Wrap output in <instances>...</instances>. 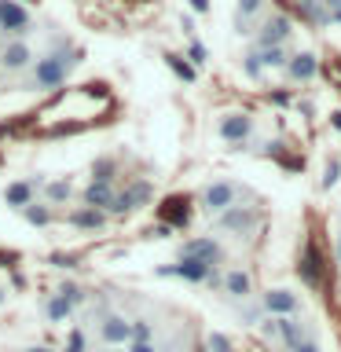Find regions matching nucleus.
I'll return each instance as SVG.
<instances>
[{
  "instance_id": "nucleus-1",
  "label": "nucleus",
  "mask_w": 341,
  "mask_h": 352,
  "mask_svg": "<svg viewBox=\"0 0 341 352\" xmlns=\"http://www.w3.org/2000/svg\"><path fill=\"white\" fill-rule=\"evenodd\" d=\"M74 59H66V55H44V59H37V70H33V88H55L66 81V74H70Z\"/></svg>"
},
{
  "instance_id": "nucleus-2",
  "label": "nucleus",
  "mask_w": 341,
  "mask_h": 352,
  "mask_svg": "<svg viewBox=\"0 0 341 352\" xmlns=\"http://www.w3.org/2000/svg\"><path fill=\"white\" fill-rule=\"evenodd\" d=\"M261 224V213H253L246 206H231L220 213V231H235V235H250Z\"/></svg>"
},
{
  "instance_id": "nucleus-3",
  "label": "nucleus",
  "mask_w": 341,
  "mask_h": 352,
  "mask_svg": "<svg viewBox=\"0 0 341 352\" xmlns=\"http://www.w3.org/2000/svg\"><path fill=\"white\" fill-rule=\"evenodd\" d=\"M235 198H239V187L228 184V180H217V184H209L202 191V202H206L209 213H224V209L235 206Z\"/></svg>"
},
{
  "instance_id": "nucleus-4",
  "label": "nucleus",
  "mask_w": 341,
  "mask_h": 352,
  "mask_svg": "<svg viewBox=\"0 0 341 352\" xmlns=\"http://www.w3.org/2000/svg\"><path fill=\"white\" fill-rule=\"evenodd\" d=\"M180 257H191V261H202L209 268H217L220 257H224V250H220L217 239H191V242H184Z\"/></svg>"
},
{
  "instance_id": "nucleus-5",
  "label": "nucleus",
  "mask_w": 341,
  "mask_h": 352,
  "mask_svg": "<svg viewBox=\"0 0 341 352\" xmlns=\"http://www.w3.org/2000/svg\"><path fill=\"white\" fill-rule=\"evenodd\" d=\"M264 334L275 338V341H283L286 349H294L297 341H301V323H297L294 316H275V319L264 323Z\"/></svg>"
},
{
  "instance_id": "nucleus-6",
  "label": "nucleus",
  "mask_w": 341,
  "mask_h": 352,
  "mask_svg": "<svg viewBox=\"0 0 341 352\" xmlns=\"http://www.w3.org/2000/svg\"><path fill=\"white\" fill-rule=\"evenodd\" d=\"M147 198H151V184H132L129 191H121V195H114L110 198V213H132V209H140V206H147Z\"/></svg>"
},
{
  "instance_id": "nucleus-7",
  "label": "nucleus",
  "mask_w": 341,
  "mask_h": 352,
  "mask_svg": "<svg viewBox=\"0 0 341 352\" xmlns=\"http://www.w3.org/2000/svg\"><path fill=\"white\" fill-rule=\"evenodd\" d=\"M77 301H81V290H77V286H59V294H52V301L44 312H48L52 323H63V319H70Z\"/></svg>"
},
{
  "instance_id": "nucleus-8",
  "label": "nucleus",
  "mask_w": 341,
  "mask_h": 352,
  "mask_svg": "<svg viewBox=\"0 0 341 352\" xmlns=\"http://www.w3.org/2000/svg\"><path fill=\"white\" fill-rule=\"evenodd\" d=\"M99 341H103V345H110V349L129 345V341H132L129 319H125V316H107L103 323H99Z\"/></svg>"
},
{
  "instance_id": "nucleus-9",
  "label": "nucleus",
  "mask_w": 341,
  "mask_h": 352,
  "mask_svg": "<svg viewBox=\"0 0 341 352\" xmlns=\"http://www.w3.org/2000/svg\"><path fill=\"white\" fill-rule=\"evenodd\" d=\"M261 305L268 316H297L301 312V301H297V294H290V290H268Z\"/></svg>"
},
{
  "instance_id": "nucleus-10",
  "label": "nucleus",
  "mask_w": 341,
  "mask_h": 352,
  "mask_svg": "<svg viewBox=\"0 0 341 352\" xmlns=\"http://www.w3.org/2000/svg\"><path fill=\"white\" fill-rule=\"evenodd\" d=\"M0 26H4L8 33H26L30 30L26 8L15 4V0H0Z\"/></svg>"
},
{
  "instance_id": "nucleus-11",
  "label": "nucleus",
  "mask_w": 341,
  "mask_h": 352,
  "mask_svg": "<svg viewBox=\"0 0 341 352\" xmlns=\"http://www.w3.org/2000/svg\"><path fill=\"white\" fill-rule=\"evenodd\" d=\"M162 217L169 220L165 228H187L191 224V202H187V195L180 198V195H173V198H165V206H162Z\"/></svg>"
},
{
  "instance_id": "nucleus-12",
  "label": "nucleus",
  "mask_w": 341,
  "mask_h": 352,
  "mask_svg": "<svg viewBox=\"0 0 341 352\" xmlns=\"http://www.w3.org/2000/svg\"><path fill=\"white\" fill-rule=\"evenodd\" d=\"M286 37H290V19H286V15H272L261 26V37L257 41H261V48H279Z\"/></svg>"
},
{
  "instance_id": "nucleus-13",
  "label": "nucleus",
  "mask_w": 341,
  "mask_h": 352,
  "mask_svg": "<svg viewBox=\"0 0 341 352\" xmlns=\"http://www.w3.org/2000/svg\"><path fill=\"white\" fill-rule=\"evenodd\" d=\"M162 275H180V279L187 283H206L209 275H213V268L202 261H191V257H180V264H173V268H162Z\"/></svg>"
},
{
  "instance_id": "nucleus-14",
  "label": "nucleus",
  "mask_w": 341,
  "mask_h": 352,
  "mask_svg": "<svg viewBox=\"0 0 341 352\" xmlns=\"http://www.w3.org/2000/svg\"><path fill=\"white\" fill-rule=\"evenodd\" d=\"M253 132V118L250 114H228L224 121H220V136H224L228 143H242Z\"/></svg>"
},
{
  "instance_id": "nucleus-15",
  "label": "nucleus",
  "mask_w": 341,
  "mask_h": 352,
  "mask_svg": "<svg viewBox=\"0 0 341 352\" xmlns=\"http://www.w3.org/2000/svg\"><path fill=\"white\" fill-rule=\"evenodd\" d=\"M286 74H290V81H312V77L319 74V59L312 52H301V55H294V59L286 63Z\"/></svg>"
},
{
  "instance_id": "nucleus-16",
  "label": "nucleus",
  "mask_w": 341,
  "mask_h": 352,
  "mask_svg": "<svg viewBox=\"0 0 341 352\" xmlns=\"http://www.w3.org/2000/svg\"><path fill=\"white\" fill-rule=\"evenodd\" d=\"M33 191H37V184H33V180H15V184L4 187V202L11 209H26L33 202Z\"/></svg>"
},
{
  "instance_id": "nucleus-17",
  "label": "nucleus",
  "mask_w": 341,
  "mask_h": 352,
  "mask_svg": "<svg viewBox=\"0 0 341 352\" xmlns=\"http://www.w3.org/2000/svg\"><path fill=\"white\" fill-rule=\"evenodd\" d=\"M224 294L228 297H246L253 294V279H250V272H242V268H231L228 275H224Z\"/></svg>"
},
{
  "instance_id": "nucleus-18",
  "label": "nucleus",
  "mask_w": 341,
  "mask_h": 352,
  "mask_svg": "<svg viewBox=\"0 0 341 352\" xmlns=\"http://www.w3.org/2000/svg\"><path fill=\"white\" fill-rule=\"evenodd\" d=\"M33 59V52H30V44H22V41H11L4 55H0V63H4V70H22V66H30Z\"/></svg>"
},
{
  "instance_id": "nucleus-19",
  "label": "nucleus",
  "mask_w": 341,
  "mask_h": 352,
  "mask_svg": "<svg viewBox=\"0 0 341 352\" xmlns=\"http://www.w3.org/2000/svg\"><path fill=\"white\" fill-rule=\"evenodd\" d=\"M70 224L74 228H85V231H96V228L107 224V217H103V209L81 206V209H74V213H70Z\"/></svg>"
},
{
  "instance_id": "nucleus-20",
  "label": "nucleus",
  "mask_w": 341,
  "mask_h": 352,
  "mask_svg": "<svg viewBox=\"0 0 341 352\" xmlns=\"http://www.w3.org/2000/svg\"><path fill=\"white\" fill-rule=\"evenodd\" d=\"M110 198H114V187L103 184V180H92L85 187V206H92V209H107Z\"/></svg>"
},
{
  "instance_id": "nucleus-21",
  "label": "nucleus",
  "mask_w": 341,
  "mask_h": 352,
  "mask_svg": "<svg viewBox=\"0 0 341 352\" xmlns=\"http://www.w3.org/2000/svg\"><path fill=\"white\" fill-rule=\"evenodd\" d=\"M297 272H301V279H305L308 286H319V257H316V246H312V242L305 246V257H301V268H297Z\"/></svg>"
},
{
  "instance_id": "nucleus-22",
  "label": "nucleus",
  "mask_w": 341,
  "mask_h": 352,
  "mask_svg": "<svg viewBox=\"0 0 341 352\" xmlns=\"http://www.w3.org/2000/svg\"><path fill=\"white\" fill-rule=\"evenodd\" d=\"M22 217H26L30 224H37V228H48L52 224V209L48 206H37V202H30L26 209H22Z\"/></svg>"
},
{
  "instance_id": "nucleus-23",
  "label": "nucleus",
  "mask_w": 341,
  "mask_h": 352,
  "mask_svg": "<svg viewBox=\"0 0 341 352\" xmlns=\"http://www.w3.org/2000/svg\"><path fill=\"white\" fill-rule=\"evenodd\" d=\"M297 11H301L308 22H323V19H327V11H323V4H319V0H297Z\"/></svg>"
},
{
  "instance_id": "nucleus-24",
  "label": "nucleus",
  "mask_w": 341,
  "mask_h": 352,
  "mask_svg": "<svg viewBox=\"0 0 341 352\" xmlns=\"http://www.w3.org/2000/svg\"><path fill=\"white\" fill-rule=\"evenodd\" d=\"M253 59H257L261 66H286V52L283 48H261Z\"/></svg>"
},
{
  "instance_id": "nucleus-25",
  "label": "nucleus",
  "mask_w": 341,
  "mask_h": 352,
  "mask_svg": "<svg viewBox=\"0 0 341 352\" xmlns=\"http://www.w3.org/2000/svg\"><path fill=\"white\" fill-rule=\"evenodd\" d=\"M323 74H327L330 88H338V92H341V55H330L327 66H323Z\"/></svg>"
},
{
  "instance_id": "nucleus-26",
  "label": "nucleus",
  "mask_w": 341,
  "mask_h": 352,
  "mask_svg": "<svg viewBox=\"0 0 341 352\" xmlns=\"http://www.w3.org/2000/svg\"><path fill=\"white\" fill-rule=\"evenodd\" d=\"M44 195H48V202H66V198H70V184H66V180H52L48 187H44Z\"/></svg>"
},
{
  "instance_id": "nucleus-27",
  "label": "nucleus",
  "mask_w": 341,
  "mask_h": 352,
  "mask_svg": "<svg viewBox=\"0 0 341 352\" xmlns=\"http://www.w3.org/2000/svg\"><path fill=\"white\" fill-rule=\"evenodd\" d=\"M165 63H169V70H173V74H180L184 81H195V70H191V63H184L180 55H165Z\"/></svg>"
},
{
  "instance_id": "nucleus-28",
  "label": "nucleus",
  "mask_w": 341,
  "mask_h": 352,
  "mask_svg": "<svg viewBox=\"0 0 341 352\" xmlns=\"http://www.w3.org/2000/svg\"><path fill=\"white\" fill-rule=\"evenodd\" d=\"M338 180H341V162H338V158H330V162H327V169H323V187L330 191V187H334Z\"/></svg>"
},
{
  "instance_id": "nucleus-29",
  "label": "nucleus",
  "mask_w": 341,
  "mask_h": 352,
  "mask_svg": "<svg viewBox=\"0 0 341 352\" xmlns=\"http://www.w3.org/2000/svg\"><path fill=\"white\" fill-rule=\"evenodd\" d=\"M92 173H96L92 180H103V184H110V173H114V162H110V158H99Z\"/></svg>"
},
{
  "instance_id": "nucleus-30",
  "label": "nucleus",
  "mask_w": 341,
  "mask_h": 352,
  "mask_svg": "<svg viewBox=\"0 0 341 352\" xmlns=\"http://www.w3.org/2000/svg\"><path fill=\"white\" fill-rule=\"evenodd\" d=\"M129 330H132V341H151V323H147V319L129 323Z\"/></svg>"
},
{
  "instance_id": "nucleus-31",
  "label": "nucleus",
  "mask_w": 341,
  "mask_h": 352,
  "mask_svg": "<svg viewBox=\"0 0 341 352\" xmlns=\"http://www.w3.org/2000/svg\"><path fill=\"white\" fill-rule=\"evenodd\" d=\"M209 352H235V345L224 334H209Z\"/></svg>"
},
{
  "instance_id": "nucleus-32",
  "label": "nucleus",
  "mask_w": 341,
  "mask_h": 352,
  "mask_svg": "<svg viewBox=\"0 0 341 352\" xmlns=\"http://www.w3.org/2000/svg\"><path fill=\"white\" fill-rule=\"evenodd\" d=\"M63 352H85V334H81V330H74V334H70V341H66V349Z\"/></svg>"
},
{
  "instance_id": "nucleus-33",
  "label": "nucleus",
  "mask_w": 341,
  "mask_h": 352,
  "mask_svg": "<svg viewBox=\"0 0 341 352\" xmlns=\"http://www.w3.org/2000/svg\"><path fill=\"white\" fill-rule=\"evenodd\" d=\"M257 8H261V0H239V11H242V19H246V15H253Z\"/></svg>"
},
{
  "instance_id": "nucleus-34",
  "label": "nucleus",
  "mask_w": 341,
  "mask_h": 352,
  "mask_svg": "<svg viewBox=\"0 0 341 352\" xmlns=\"http://www.w3.org/2000/svg\"><path fill=\"white\" fill-rule=\"evenodd\" d=\"M129 352H158L151 341H129Z\"/></svg>"
},
{
  "instance_id": "nucleus-35",
  "label": "nucleus",
  "mask_w": 341,
  "mask_h": 352,
  "mask_svg": "<svg viewBox=\"0 0 341 352\" xmlns=\"http://www.w3.org/2000/svg\"><path fill=\"white\" fill-rule=\"evenodd\" d=\"M290 352H319V345H316V341H297Z\"/></svg>"
},
{
  "instance_id": "nucleus-36",
  "label": "nucleus",
  "mask_w": 341,
  "mask_h": 352,
  "mask_svg": "<svg viewBox=\"0 0 341 352\" xmlns=\"http://www.w3.org/2000/svg\"><path fill=\"white\" fill-rule=\"evenodd\" d=\"M191 59H195V63H206V48H202L198 41L191 44Z\"/></svg>"
},
{
  "instance_id": "nucleus-37",
  "label": "nucleus",
  "mask_w": 341,
  "mask_h": 352,
  "mask_svg": "<svg viewBox=\"0 0 341 352\" xmlns=\"http://www.w3.org/2000/svg\"><path fill=\"white\" fill-rule=\"evenodd\" d=\"M246 74H250V77H257V74H261V63L253 59V55H250V59H246Z\"/></svg>"
},
{
  "instance_id": "nucleus-38",
  "label": "nucleus",
  "mask_w": 341,
  "mask_h": 352,
  "mask_svg": "<svg viewBox=\"0 0 341 352\" xmlns=\"http://www.w3.org/2000/svg\"><path fill=\"white\" fill-rule=\"evenodd\" d=\"M191 8H195V11H206V8H209V0H191Z\"/></svg>"
},
{
  "instance_id": "nucleus-39",
  "label": "nucleus",
  "mask_w": 341,
  "mask_h": 352,
  "mask_svg": "<svg viewBox=\"0 0 341 352\" xmlns=\"http://www.w3.org/2000/svg\"><path fill=\"white\" fill-rule=\"evenodd\" d=\"M22 352H52V349H44V345H33V349H22Z\"/></svg>"
},
{
  "instance_id": "nucleus-40",
  "label": "nucleus",
  "mask_w": 341,
  "mask_h": 352,
  "mask_svg": "<svg viewBox=\"0 0 341 352\" xmlns=\"http://www.w3.org/2000/svg\"><path fill=\"white\" fill-rule=\"evenodd\" d=\"M334 125H338V129H341V114H334Z\"/></svg>"
},
{
  "instance_id": "nucleus-41",
  "label": "nucleus",
  "mask_w": 341,
  "mask_h": 352,
  "mask_svg": "<svg viewBox=\"0 0 341 352\" xmlns=\"http://www.w3.org/2000/svg\"><path fill=\"white\" fill-rule=\"evenodd\" d=\"M338 257H341V235H338Z\"/></svg>"
},
{
  "instance_id": "nucleus-42",
  "label": "nucleus",
  "mask_w": 341,
  "mask_h": 352,
  "mask_svg": "<svg viewBox=\"0 0 341 352\" xmlns=\"http://www.w3.org/2000/svg\"><path fill=\"white\" fill-rule=\"evenodd\" d=\"M103 352H118V349H103Z\"/></svg>"
}]
</instances>
